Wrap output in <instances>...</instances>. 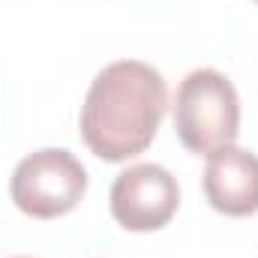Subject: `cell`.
Listing matches in <instances>:
<instances>
[{"mask_svg":"<svg viewBox=\"0 0 258 258\" xmlns=\"http://www.w3.org/2000/svg\"><path fill=\"white\" fill-rule=\"evenodd\" d=\"M168 108L159 69L141 60H117L96 72L81 105V138L105 162L144 153Z\"/></svg>","mask_w":258,"mask_h":258,"instance_id":"1","label":"cell"},{"mask_svg":"<svg viewBox=\"0 0 258 258\" xmlns=\"http://www.w3.org/2000/svg\"><path fill=\"white\" fill-rule=\"evenodd\" d=\"M174 132L189 153H213L234 144L240 132V99L228 75L192 69L174 93Z\"/></svg>","mask_w":258,"mask_h":258,"instance_id":"2","label":"cell"},{"mask_svg":"<svg viewBox=\"0 0 258 258\" xmlns=\"http://www.w3.org/2000/svg\"><path fill=\"white\" fill-rule=\"evenodd\" d=\"M87 192L84 165L63 147L27 153L9 180L12 204L33 219H57L78 207Z\"/></svg>","mask_w":258,"mask_h":258,"instance_id":"3","label":"cell"},{"mask_svg":"<svg viewBox=\"0 0 258 258\" xmlns=\"http://www.w3.org/2000/svg\"><path fill=\"white\" fill-rule=\"evenodd\" d=\"M108 201L111 216L126 231H159L180 207V186L168 168L138 162L117 174Z\"/></svg>","mask_w":258,"mask_h":258,"instance_id":"4","label":"cell"},{"mask_svg":"<svg viewBox=\"0 0 258 258\" xmlns=\"http://www.w3.org/2000/svg\"><path fill=\"white\" fill-rule=\"evenodd\" d=\"M201 186L216 213L252 216L258 213V156L234 144L207 153Z\"/></svg>","mask_w":258,"mask_h":258,"instance_id":"5","label":"cell"},{"mask_svg":"<svg viewBox=\"0 0 258 258\" xmlns=\"http://www.w3.org/2000/svg\"><path fill=\"white\" fill-rule=\"evenodd\" d=\"M255 3H258V0H255Z\"/></svg>","mask_w":258,"mask_h":258,"instance_id":"6","label":"cell"}]
</instances>
